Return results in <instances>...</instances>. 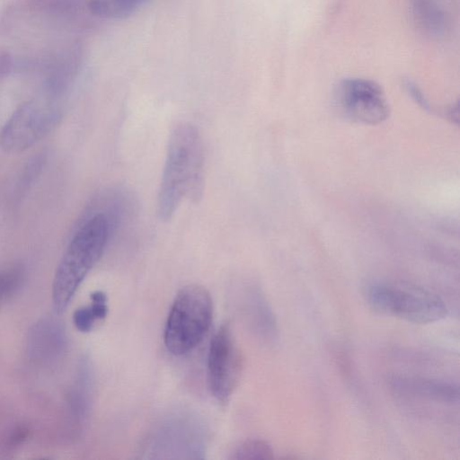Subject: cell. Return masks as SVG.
<instances>
[{
    "instance_id": "cell-10",
    "label": "cell",
    "mask_w": 460,
    "mask_h": 460,
    "mask_svg": "<svg viewBox=\"0 0 460 460\" xmlns=\"http://www.w3.org/2000/svg\"><path fill=\"white\" fill-rule=\"evenodd\" d=\"M411 13L417 26L430 36H441L447 27L445 11L438 0H410Z\"/></svg>"
},
{
    "instance_id": "cell-4",
    "label": "cell",
    "mask_w": 460,
    "mask_h": 460,
    "mask_svg": "<svg viewBox=\"0 0 460 460\" xmlns=\"http://www.w3.org/2000/svg\"><path fill=\"white\" fill-rule=\"evenodd\" d=\"M364 296L376 312L413 323H435L447 314L440 296L408 282H371L366 286Z\"/></svg>"
},
{
    "instance_id": "cell-11",
    "label": "cell",
    "mask_w": 460,
    "mask_h": 460,
    "mask_svg": "<svg viewBox=\"0 0 460 460\" xmlns=\"http://www.w3.org/2000/svg\"><path fill=\"white\" fill-rule=\"evenodd\" d=\"M190 421L188 420L187 424L184 423L180 419V424H177L174 420H172V423H165L164 426H161L157 431L155 432V437L150 438V440L159 441L162 440V443L160 442L159 445L151 447L152 451L161 446L162 444H165L162 446L157 453H178L177 447H181L182 452L185 451L184 445L188 447L185 443L190 438H199V434H197L198 429H194L193 426L190 428L189 427Z\"/></svg>"
},
{
    "instance_id": "cell-3",
    "label": "cell",
    "mask_w": 460,
    "mask_h": 460,
    "mask_svg": "<svg viewBox=\"0 0 460 460\" xmlns=\"http://www.w3.org/2000/svg\"><path fill=\"white\" fill-rule=\"evenodd\" d=\"M213 302L208 290L199 284L182 287L171 305L164 326L167 350L182 356L195 349L211 325Z\"/></svg>"
},
{
    "instance_id": "cell-18",
    "label": "cell",
    "mask_w": 460,
    "mask_h": 460,
    "mask_svg": "<svg viewBox=\"0 0 460 460\" xmlns=\"http://www.w3.org/2000/svg\"><path fill=\"white\" fill-rule=\"evenodd\" d=\"M11 58L7 54H0V76L5 75L11 69Z\"/></svg>"
},
{
    "instance_id": "cell-19",
    "label": "cell",
    "mask_w": 460,
    "mask_h": 460,
    "mask_svg": "<svg viewBox=\"0 0 460 460\" xmlns=\"http://www.w3.org/2000/svg\"><path fill=\"white\" fill-rule=\"evenodd\" d=\"M3 302V299L0 297V303Z\"/></svg>"
},
{
    "instance_id": "cell-12",
    "label": "cell",
    "mask_w": 460,
    "mask_h": 460,
    "mask_svg": "<svg viewBox=\"0 0 460 460\" xmlns=\"http://www.w3.org/2000/svg\"><path fill=\"white\" fill-rule=\"evenodd\" d=\"M146 0H90V12L106 19H120L130 15Z\"/></svg>"
},
{
    "instance_id": "cell-16",
    "label": "cell",
    "mask_w": 460,
    "mask_h": 460,
    "mask_svg": "<svg viewBox=\"0 0 460 460\" xmlns=\"http://www.w3.org/2000/svg\"><path fill=\"white\" fill-rule=\"evenodd\" d=\"M91 308L98 320H103L108 314L107 296L101 290L94 291L91 294Z\"/></svg>"
},
{
    "instance_id": "cell-15",
    "label": "cell",
    "mask_w": 460,
    "mask_h": 460,
    "mask_svg": "<svg viewBox=\"0 0 460 460\" xmlns=\"http://www.w3.org/2000/svg\"><path fill=\"white\" fill-rule=\"evenodd\" d=\"M97 321L91 306L80 307L73 314V322L76 329L83 332H90Z\"/></svg>"
},
{
    "instance_id": "cell-17",
    "label": "cell",
    "mask_w": 460,
    "mask_h": 460,
    "mask_svg": "<svg viewBox=\"0 0 460 460\" xmlns=\"http://www.w3.org/2000/svg\"><path fill=\"white\" fill-rule=\"evenodd\" d=\"M28 436L29 429L24 426H18L12 431L9 436L8 446L14 447L26 440Z\"/></svg>"
},
{
    "instance_id": "cell-14",
    "label": "cell",
    "mask_w": 460,
    "mask_h": 460,
    "mask_svg": "<svg viewBox=\"0 0 460 460\" xmlns=\"http://www.w3.org/2000/svg\"><path fill=\"white\" fill-rule=\"evenodd\" d=\"M22 278L23 270L21 265L13 264L0 269V297L3 301L15 293Z\"/></svg>"
},
{
    "instance_id": "cell-6",
    "label": "cell",
    "mask_w": 460,
    "mask_h": 460,
    "mask_svg": "<svg viewBox=\"0 0 460 460\" xmlns=\"http://www.w3.org/2000/svg\"><path fill=\"white\" fill-rule=\"evenodd\" d=\"M244 367L243 352L228 322L213 336L208 354V380L212 395L226 404L239 385Z\"/></svg>"
},
{
    "instance_id": "cell-2",
    "label": "cell",
    "mask_w": 460,
    "mask_h": 460,
    "mask_svg": "<svg viewBox=\"0 0 460 460\" xmlns=\"http://www.w3.org/2000/svg\"><path fill=\"white\" fill-rule=\"evenodd\" d=\"M109 217L100 212L77 229L58 265L52 285V301L58 314L67 308L78 288L101 259L110 235Z\"/></svg>"
},
{
    "instance_id": "cell-13",
    "label": "cell",
    "mask_w": 460,
    "mask_h": 460,
    "mask_svg": "<svg viewBox=\"0 0 460 460\" xmlns=\"http://www.w3.org/2000/svg\"><path fill=\"white\" fill-rule=\"evenodd\" d=\"M274 458L271 445L261 438H248L235 446L230 453L231 460H268Z\"/></svg>"
},
{
    "instance_id": "cell-9",
    "label": "cell",
    "mask_w": 460,
    "mask_h": 460,
    "mask_svg": "<svg viewBox=\"0 0 460 460\" xmlns=\"http://www.w3.org/2000/svg\"><path fill=\"white\" fill-rule=\"evenodd\" d=\"M243 311L253 334L266 344H273L279 338V327L273 310L261 289L249 287L244 292Z\"/></svg>"
},
{
    "instance_id": "cell-8",
    "label": "cell",
    "mask_w": 460,
    "mask_h": 460,
    "mask_svg": "<svg viewBox=\"0 0 460 460\" xmlns=\"http://www.w3.org/2000/svg\"><path fill=\"white\" fill-rule=\"evenodd\" d=\"M390 389L396 394L442 404L459 400L458 386L451 382L425 376L394 374L387 377Z\"/></svg>"
},
{
    "instance_id": "cell-1",
    "label": "cell",
    "mask_w": 460,
    "mask_h": 460,
    "mask_svg": "<svg viewBox=\"0 0 460 460\" xmlns=\"http://www.w3.org/2000/svg\"><path fill=\"white\" fill-rule=\"evenodd\" d=\"M204 185V149L200 134L190 123H178L169 136L159 187L160 219L170 220L184 200L199 202Z\"/></svg>"
},
{
    "instance_id": "cell-5",
    "label": "cell",
    "mask_w": 460,
    "mask_h": 460,
    "mask_svg": "<svg viewBox=\"0 0 460 460\" xmlns=\"http://www.w3.org/2000/svg\"><path fill=\"white\" fill-rule=\"evenodd\" d=\"M56 96L31 100L9 118L0 134V146L9 153L22 152L48 135L62 118Z\"/></svg>"
},
{
    "instance_id": "cell-7",
    "label": "cell",
    "mask_w": 460,
    "mask_h": 460,
    "mask_svg": "<svg viewBox=\"0 0 460 460\" xmlns=\"http://www.w3.org/2000/svg\"><path fill=\"white\" fill-rule=\"evenodd\" d=\"M335 99L341 115L356 123L376 125L389 115L388 102L381 87L367 79L343 80L337 88Z\"/></svg>"
}]
</instances>
